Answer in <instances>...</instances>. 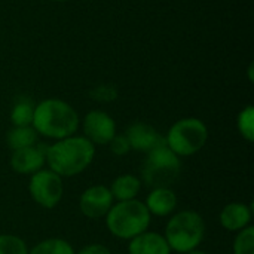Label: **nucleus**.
Wrapping results in <instances>:
<instances>
[{
  "label": "nucleus",
  "mask_w": 254,
  "mask_h": 254,
  "mask_svg": "<svg viewBox=\"0 0 254 254\" xmlns=\"http://www.w3.org/2000/svg\"><path fill=\"white\" fill-rule=\"evenodd\" d=\"M94 156V144L88 138L77 135L58 140L46 149L49 170L60 177H73L83 173L91 165Z\"/></svg>",
  "instance_id": "obj_1"
},
{
  "label": "nucleus",
  "mask_w": 254,
  "mask_h": 254,
  "mask_svg": "<svg viewBox=\"0 0 254 254\" xmlns=\"http://www.w3.org/2000/svg\"><path fill=\"white\" fill-rule=\"evenodd\" d=\"M31 127L37 134L58 141L74 135L79 128V115L64 100L46 98L34 106Z\"/></svg>",
  "instance_id": "obj_2"
},
{
  "label": "nucleus",
  "mask_w": 254,
  "mask_h": 254,
  "mask_svg": "<svg viewBox=\"0 0 254 254\" xmlns=\"http://www.w3.org/2000/svg\"><path fill=\"white\" fill-rule=\"evenodd\" d=\"M152 216L146 205L137 199L119 201L106 214V226L112 235L121 240H132L147 231Z\"/></svg>",
  "instance_id": "obj_3"
},
{
  "label": "nucleus",
  "mask_w": 254,
  "mask_h": 254,
  "mask_svg": "<svg viewBox=\"0 0 254 254\" xmlns=\"http://www.w3.org/2000/svg\"><path fill=\"white\" fill-rule=\"evenodd\" d=\"M205 235V223L201 214L192 210L177 213L170 219L165 228V241L177 253L196 250Z\"/></svg>",
  "instance_id": "obj_4"
},
{
  "label": "nucleus",
  "mask_w": 254,
  "mask_h": 254,
  "mask_svg": "<svg viewBox=\"0 0 254 254\" xmlns=\"http://www.w3.org/2000/svg\"><path fill=\"white\" fill-rule=\"evenodd\" d=\"M180 159L167 144L147 153L141 167V180L149 189L170 188L180 176Z\"/></svg>",
  "instance_id": "obj_5"
},
{
  "label": "nucleus",
  "mask_w": 254,
  "mask_h": 254,
  "mask_svg": "<svg viewBox=\"0 0 254 254\" xmlns=\"http://www.w3.org/2000/svg\"><path fill=\"white\" fill-rule=\"evenodd\" d=\"M208 140L207 125L198 118H185L177 121L165 137L167 147L177 156H190L198 153Z\"/></svg>",
  "instance_id": "obj_6"
},
{
  "label": "nucleus",
  "mask_w": 254,
  "mask_h": 254,
  "mask_svg": "<svg viewBox=\"0 0 254 254\" xmlns=\"http://www.w3.org/2000/svg\"><path fill=\"white\" fill-rule=\"evenodd\" d=\"M28 190L36 204L51 210L57 207L63 198V177H60L51 170H40L31 176Z\"/></svg>",
  "instance_id": "obj_7"
},
{
  "label": "nucleus",
  "mask_w": 254,
  "mask_h": 254,
  "mask_svg": "<svg viewBox=\"0 0 254 254\" xmlns=\"http://www.w3.org/2000/svg\"><path fill=\"white\" fill-rule=\"evenodd\" d=\"M83 132L92 144H109L116 135L115 119L103 110H91L83 118Z\"/></svg>",
  "instance_id": "obj_8"
},
{
  "label": "nucleus",
  "mask_w": 254,
  "mask_h": 254,
  "mask_svg": "<svg viewBox=\"0 0 254 254\" xmlns=\"http://www.w3.org/2000/svg\"><path fill=\"white\" fill-rule=\"evenodd\" d=\"M113 196L109 188L103 185H95L88 188L79 199V208L82 214L88 219L106 217L113 205Z\"/></svg>",
  "instance_id": "obj_9"
},
{
  "label": "nucleus",
  "mask_w": 254,
  "mask_h": 254,
  "mask_svg": "<svg viewBox=\"0 0 254 254\" xmlns=\"http://www.w3.org/2000/svg\"><path fill=\"white\" fill-rule=\"evenodd\" d=\"M125 137L131 146V149L143 153H149L153 149L167 144L165 137H162L152 125L146 122H134L128 127Z\"/></svg>",
  "instance_id": "obj_10"
},
{
  "label": "nucleus",
  "mask_w": 254,
  "mask_h": 254,
  "mask_svg": "<svg viewBox=\"0 0 254 254\" xmlns=\"http://www.w3.org/2000/svg\"><path fill=\"white\" fill-rule=\"evenodd\" d=\"M46 149L48 146H31L12 152L10 167L18 174H30L40 171L46 162Z\"/></svg>",
  "instance_id": "obj_11"
},
{
  "label": "nucleus",
  "mask_w": 254,
  "mask_h": 254,
  "mask_svg": "<svg viewBox=\"0 0 254 254\" xmlns=\"http://www.w3.org/2000/svg\"><path fill=\"white\" fill-rule=\"evenodd\" d=\"M252 220V207L244 202H231L220 213V225L231 232H240Z\"/></svg>",
  "instance_id": "obj_12"
},
{
  "label": "nucleus",
  "mask_w": 254,
  "mask_h": 254,
  "mask_svg": "<svg viewBox=\"0 0 254 254\" xmlns=\"http://www.w3.org/2000/svg\"><path fill=\"white\" fill-rule=\"evenodd\" d=\"M129 241V254H171V249L167 244L165 238L156 232L146 231Z\"/></svg>",
  "instance_id": "obj_13"
},
{
  "label": "nucleus",
  "mask_w": 254,
  "mask_h": 254,
  "mask_svg": "<svg viewBox=\"0 0 254 254\" xmlns=\"http://www.w3.org/2000/svg\"><path fill=\"white\" fill-rule=\"evenodd\" d=\"M150 216L165 217L170 216L177 207V196L170 188H159L150 190L144 202Z\"/></svg>",
  "instance_id": "obj_14"
},
{
  "label": "nucleus",
  "mask_w": 254,
  "mask_h": 254,
  "mask_svg": "<svg viewBox=\"0 0 254 254\" xmlns=\"http://www.w3.org/2000/svg\"><path fill=\"white\" fill-rule=\"evenodd\" d=\"M140 189H141L140 179H137L132 174H124V176H119L118 179H115V182L112 183L110 192H112L113 199L131 201V199H135Z\"/></svg>",
  "instance_id": "obj_15"
},
{
  "label": "nucleus",
  "mask_w": 254,
  "mask_h": 254,
  "mask_svg": "<svg viewBox=\"0 0 254 254\" xmlns=\"http://www.w3.org/2000/svg\"><path fill=\"white\" fill-rule=\"evenodd\" d=\"M6 141L12 152L18 149H24V147H31V146H36L37 132L34 131L33 127H13L7 132Z\"/></svg>",
  "instance_id": "obj_16"
},
{
  "label": "nucleus",
  "mask_w": 254,
  "mask_h": 254,
  "mask_svg": "<svg viewBox=\"0 0 254 254\" xmlns=\"http://www.w3.org/2000/svg\"><path fill=\"white\" fill-rule=\"evenodd\" d=\"M34 116V106L28 100H19L15 103L10 112V122L13 127H31Z\"/></svg>",
  "instance_id": "obj_17"
},
{
  "label": "nucleus",
  "mask_w": 254,
  "mask_h": 254,
  "mask_svg": "<svg viewBox=\"0 0 254 254\" xmlns=\"http://www.w3.org/2000/svg\"><path fill=\"white\" fill-rule=\"evenodd\" d=\"M28 254H76L73 247L61 238H49L31 249Z\"/></svg>",
  "instance_id": "obj_18"
},
{
  "label": "nucleus",
  "mask_w": 254,
  "mask_h": 254,
  "mask_svg": "<svg viewBox=\"0 0 254 254\" xmlns=\"http://www.w3.org/2000/svg\"><path fill=\"white\" fill-rule=\"evenodd\" d=\"M237 128L240 131V134L243 135V138H246L247 141H253L254 140V107L253 106H247L244 107L238 118H237Z\"/></svg>",
  "instance_id": "obj_19"
},
{
  "label": "nucleus",
  "mask_w": 254,
  "mask_h": 254,
  "mask_svg": "<svg viewBox=\"0 0 254 254\" xmlns=\"http://www.w3.org/2000/svg\"><path fill=\"white\" fill-rule=\"evenodd\" d=\"M234 254H254V228L247 226L234 241Z\"/></svg>",
  "instance_id": "obj_20"
},
{
  "label": "nucleus",
  "mask_w": 254,
  "mask_h": 254,
  "mask_svg": "<svg viewBox=\"0 0 254 254\" xmlns=\"http://www.w3.org/2000/svg\"><path fill=\"white\" fill-rule=\"evenodd\" d=\"M0 254H28V250L19 237L0 235Z\"/></svg>",
  "instance_id": "obj_21"
},
{
  "label": "nucleus",
  "mask_w": 254,
  "mask_h": 254,
  "mask_svg": "<svg viewBox=\"0 0 254 254\" xmlns=\"http://www.w3.org/2000/svg\"><path fill=\"white\" fill-rule=\"evenodd\" d=\"M89 95L97 101H106L107 103V101H113L118 97V91L112 85H100V86L94 88Z\"/></svg>",
  "instance_id": "obj_22"
},
{
  "label": "nucleus",
  "mask_w": 254,
  "mask_h": 254,
  "mask_svg": "<svg viewBox=\"0 0 254 254\" xmlns=\"http://www.w3.org/2000/svg\"><path fill=\"white\" fill-rule=\"evenodd\" d=\"M109 147H110V152L115 153L116 156H124V155H127L131 150V146H129L128 140L125 137V134H116L110 140Z\"/></svg>",
  "instance_id": "obj_23"
},
{
  "label": "nucleus",
  "mask_w": 254,
  "mask_h": 254,
  "mask_svg": "<svg viewBox=\"0 0 254 254\" xmlns=\"http://www.w3.org/2000/svg\"><path fill=\"white\" fill-rule=\"evenodd\" d=\"M77 254H112L110 250L103 244H89L83 247Z\"/></svg>",
  "instance_id": "obj_24"
},
{
  "label": "nucleus",
  "mask_w": 254,
  "mask_h": 254,
  "mask_svg": "<svg viewBox=\"0 0 254 254\" xmlns=\"http://www.w3.org/2000/svg\"><path fill=\"white\" fill-rule=\"evenodd\" d=\"M188 254H208V253H205V252H201V250H198V249H196V250H192V252H189Z\"/></svg>",
  "instance_id": "obj_25"
},
{
  "label": "nucleus",
  "mask_w": 254,
  "mask_h": 254,
  "mask_svg": "<svg viewBox=\"0 0 254 254\" xmlns=\"http://www.w3.org/2000/svg\"><path fill=\"white\" fill-rule=\"evenodd\" d=\"M51 1H67V0H51Z\"/></svg>",
  "instance_id": "obj_26"
}]
</instances>
